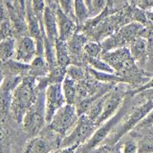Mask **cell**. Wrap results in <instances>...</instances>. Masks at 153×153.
Here are the masks:
<instances>
[{
    "label": "cell",
    "instance_id": "35",
    "mask_svg": "<svg viewBox=\"0 0 153 153\" xmlns=\"http://www.w3.org/2000/svg\"><path fill=\"white\" fill-rule=\"evenodd\" d=\"M7 134L5 132V129L3 128L1 123H0V151H2L7 143Z\"/></svg>",
    "mask_w": 153,
    "mask_h": 153
},
{
    "label": "cell",
    "instance_id": "40",
    "mask_svg": "<svg viewBox=\"0 0 153 153\" xmlns=\"http://www.w3.org/2000/svg\"><path fill=\"white\" fill-rule=\"evenodd\" d=\"M46 3V6L48 7H56L57 6V2L56 0H44Z\"/></svg>",
    "mask_w": 153,
    "mask_h": 153
},
{
    "label": "cell",
    "instance_id": "13",
    "mask_svg": "<svg viewBox=\"0 0 153 153\" xmlns=\"http://www.w3.org/2000/svg\"><path fill=\"white\" fill-rule=\"evenodd\" d=\"M130 54L133 59L143 63L147 59V39L143 36H139L135 38L130 43Z\"/></svg>",
    "mask_w": 153,
    "mask_h": 153
},
{
    "label": "cell",
    "instance_id": "42",
    "mask_svg": "<svg viewBox=\"0 0 153 153\" xmlns=\"http://www.w3.org/2000/svg\"><path fill=\"white\" fill-rule=\"evenodd\" d=\"M4 1L7 4V6L9 5L10 7H13L14 5H16V0H4Z\"/></svg>",
    "mask_w": 153,
    "mask_h": 153
},
{
    "label": "cell",
    "instance_id": "8",
    "mask_svg": "<svg viewBox=\"0 0 153 153\" xmlns=\"http://www.w3.org/2000/svg\"><path fill=\"white\" fill-rule=\"evenodd\" d=\"M66 103L61 83L50 84L44 91V106H45V119L49 123L56 112Z\"/></svg>",
    "mask_w": 153,
    "mask_h": 153
},
{
    "label": "cell",
    "instance_id": "37",
    "mask_svg": "<svg viewBox=\"0 0 153 153\" xmlns=\"http://www.w3.org/2000/svg\"><path fill=\"white\" fill-rule=\"evenodd\" d=\"M147 56L153 57V37L149 36L147 39Z\"/></svg>",
    "mask_w": 153,
    "mask_h": 153
},
{
    "label": "cell",
    "instance_id": "26",
    "mask_svg": "<svg viewBox=\"0 0 153 153\" xmlns=\"http://www.w3.org/2000/svg\"><path fill=\"white\" fill-rule=\"evenodd\" d=\"M89 153H122V146H120L118 143L115 145L107 143V145L98 146Z\"/></svg>",
    "mask_w": 153,
    "mask_h": 153
},
{
    "label": "cell",
    "instance_id": "45",
    "mask_svg": "<svg viewBox=\"0 0 153 153\" xmlns=\"http://www.w3.org/2000/svg\"><path fill=\"white\" fill-rule=\"evenodd\" d=\"M31 1V0H27V3H29V2H30Z\"/></svg>",
    "mask_w": 153,
    "mask_h": 153
},
{
    "label": "cell",
    "instance_id": "5",
    "mask_svg": "<svg viewBox=\"0 0 153 153\" xmlns=\"http://www.w3.org/2000/svg\"><path fill=\"white\" fill-rule=\"evenodd\" d=\"M42 92L38 93V97L35 104L28 110L24 115L22 124L25 130L30 136H36L41 131L46 123L45 119V106H44V95Z\"/></svg>",
    "mask_w": 153,
    "mask_h": 153
},
{
    "label": "cell",
    "instance_id": "20",
    "mask_svg": "<svg viewBox=\"0 0 153 153\" xmlns=\"http://www.w3.org/2000/svg\"><path fill=\"white\" fill-rule=\"evenodd\" d=\"M50 151V146L44 139L33 137L26 145L23 153H49Z\"/></svg>",
    "mask_w": 153,
    "mask_h": 153
},
{
    "label": "cell",
    "instance_id": "6",
    "mask_svg": "<svg viewBox=\"0 0 153 153\" xmlns=\"http://www.w3.org/2000/svg\"><path fill=\"white\" fill-rule=\"evenodd\" d=\"M153 109V100H146V102H143L142 105L138 106L136 109L133 110V112L129 115L128 118L123 123V124L120 126L117 131L115 132L111 139H110V143L111 145H115L121 139L128 133L130 130L136 127L137 124L140 123L142 120L145 118L146 115Z\"/></svg>",
    "mask_w": 153,
    "mask_h": 153
},
{
    "label": "cell",
    "instance_id": "41",
    "mask_svg": "<svg viewBox=\"0 0 153 153\" xmlns=\"http://www.w3.org/2000/svg\"><path fill=\"white\" fill-rule=\"evenodd\" d=\"M4 81H5V72L2 68H0V88L2 87Z\"/></svg>",
    "mask_w": 153,
    "mask_h": 153
},
{
    "label": "cell",
    "instance_id": "24",
    "mask_svg": "<svg viewBox=\"0 0 153 153\" xmlns=\"http://www.w3.org/2000/svg\"><path fill=\"white\" fill-rule=\"evenodd\" d=\"M66 75L76 81H80L85 78V71L79 65L70 64L66 67Z\"/></svg>",
    "mask_w": 153,
    "mask_h": 153
},
{
    "label": "cell",
    "instance_id": "19",
    "mask_svg": "<svg viewBox=\"0 0 153 153\" xmlns=\"http://www.w3.org/2000/svg\"><path fill=\"white\" fill-rule=\"evenodd\" d=\"M50 71L47 61L45 60L44 56H36L33 60L30 63V69H29V75L35 78L38 76H46Z\"/></svg>",
    "mask_w": 153,
    "mask_h": 153
},
{
    "label": "cell",
    "instance_id": "38",
    "mask_svg": "<svg viewBox=\"0 0 153 153\" xmlns=\"http://www.w3.org/2000/svg\"><path fill=\"white\" fill-rule=\"evenodd\" d=\"M79 146H66L62 147V149L59 151V153H75V151L78 149Z\"/></svg>",
    "mask_w": 153,
    "mask_h": 153
},
{
    "label": "cell",
    "instance_id": "4",
    "mask_svg": "<svg viewBox=\"0 0 153 153\" xmlns=\"http://www.w3.org/2000/svg\"><path fill=\"white\" fill-rule=\"evenodd\" d=\"M126 110H127V103H126V100H124L123 105L118 110V112L110 119H108L107 121H105L103 123L99 126L97 130L92 135V137L82 146V148H81L82 153H89L95 147L100 146V143H102L109 136V134L112 132L115 126L122 121L123 117L126 113Z\"/></svg>",
    "mask_w": 153,
    "mask_h": 153
},
{
    "label": "cell",
    "instance_id": "23",
    "mask_svg": "<svg viewBox=\"0 0 153 153\" xmlns=\"http://www.w3.org/2000/svg\"><path fill=\"white\" fill-rule=\"evenodd\" d=\"M104 97H105V94L102 95L100 98H98L92 103V105H91V106L87 109V111L84 113L86 116H87L89 119L92 120V121H94L95 123H97L98 119L100 118V114H102Z\"/></svg>",
    "mask_w": 153,
    "mask_h": 153
},
{
    "label": "cell",
    "instance_id": "46",
    "mask_svg": "<svg viewBox=\"0 0 153 153\" xmlns=\"http://www.w3.org/2000/svg\"><path fill=\"white\" fill-rule=\"evenodd\" d=\"M151 36H152V37H153V33H152V35H151Z\"/></svg>",
    "mask_w": 153,
    "mask_h": 153
},
{
    "label": "cell",
    "instance_id": "3",
    "mask_svg": "<svg viewBox=\"0 0 153 153\" xmlns=\"http://www.w3.org/2000/svg\"><path fill=\"white\" fill-rule=\"evenodd\" d=\"M98 126L94 121L89 119L85 114L79 117L74 128L69 134L62 139L61 146H80L85 143L97 130Z\"/></svg>",
    "mask_w": 153,
    "mask_h": 153
},
{
    "label": "cell",
    "instance_id": "44",
    "mask_svg": "<svg viewBox=\"0 0 153 153\" xmlns=\"http://www.w3.org/2000/svg\"><path fill=\"white\" fill-rule=\"evenodd\" d=\"M1 27H2V22H0V29H1Z\"/></svg>",
    "mask_w": 153,
    "mask_h": 153
},
{
    "label": "cell",
    "instance_id": "2",
    "mask_svg": "<svg viewBox=\"0 0 153 153\" xmlns=\"http://www.w3.org/2000/svg\"><path fill=\"white\" fill-rule=\"evenodd\" d=\"M79 117V115L76 105L65 103L57 110L50 123H48L49 128L59 136L65 137L74 128Z\"/></svg>",
    "mask_w": 153,
    "mask_h": 153
},
{
    "label": "cell",
    "instance_id": "39",
    "mask_svg": "<svg viewBox=\"0 0 153 153\" xmlns=\"http://www.w3.org/2000/svg\"><path fill=\"white\" fill-rule=\"evenodd\" d=\"M139 94L142 95L143 97L146 98V100H153V89H148V90H146V91H143V92H141Z\"/></svg>",
    "mask_w": 153,
    "mask_h": 153
},
{
    "label": "cell",
    "instance_id": "1",
    "mask_svg": "<svg viewBox=\"0 0 153 153\" xmlns=\"http://www.w3.org/2000/svg\"><path fill=\"white\" fill-rule=\"evenodd\" d=\"M38 93L39 92L36 86V78L30 75L22 78L14 87L12 93L10 109L13 119L17 123H22L24 115L36 102Z\"/></svg>",
    "mask_w": 153,
    "mask_h": 153
},
{
    "label": "cell",
    "instance_id": "21",
    "mask_svg": "<svg viewBox=\"0 0 153 153\" xmlns=\"http://www.w3.org/2000/svg\"><path fill=\"white\" fill-rule=\"evenodd\" d=\"M90 75L93 76V78L100 81V82H123L124 81V79L122 78V76H117L115 73H106V72H100L98 70H95L93 68H89L88 69Z\"/></svg>",
    "mask_w": 153,
    "mask_h": 153
},
{
    "label": "cell",
    "instance_id": "17",
    "mask_svg": "<svg viewBox=\"0 0 153 153\" xmlns=\"http://www.w3.org/2000/svg\"><path fill=\"white\" fill-rule=\"evenodd\" d=\"M56 64L61 67H67L72 63L67 41L57 38L55 42Z\"/></svg>",
    "mask_w": 153,
    "mask_h": 153
},
{
    "label": "cell",
    "instance_id": "34",
    "mask_svg": "<svg viewBox=\"0 0 153 153\" xmlns=\"http://www.w3.org/2000/svg\"><path fill=\"white\" fill-rule=\"evenodd\" d=\"M148 89H153V76L152 78L146 81V82L145 84H143L142 86H140L138 89H136L135 91L133 92V95H136V94H139V93H141V92H143V91H146V90H148Z\"/></svg>",
    "mask_w": 153,
    "mask_h": 153
},
{
    "label": "cell",
    "instance_id": "36",
    "mask_svg": "<svg viewBox=\"0 0 153 153\" xmlns=\"http://www.w3.org/2000/svg\"><path fill=\"white\" fill-rule=\"evenodd\" d=\"M140 8L143 10H148L153 8V0H141L140 1Z\"/></svg>",
    "mask_w": 153,
    "mask_h": 153
},
{
    "label": "cell",
    "instance_id": "27",
    "mask_svg": "<svg viewBox=\"0 0 153 153\" xmlns=\"http://www.w3.org/2000/svg\"><path fill=\"white\" fill-rule=\"evenodd\" d=\"M57 5L66 14L76 20L75 16V0H56Z\"/></svg>",
    "mask_w": 153,
    "mask_h": 153
},
{
    "label": "cell",
    "instance_id": "12",
    "mask_svg": "<svg viewBox=\"0 0 153 153\" xmlns=\"http://www.w3.org/2000/svg\"><path fill=\"white\" fill-rule=\"evenodd\" d=\"M56 7L47 6L42 16V27L45 36L53 42L59 38V26H57Z\"/></svg>",
    "mask_w": 153,
    "mask_h": 153
},
{
    "label": "cell",
    "instance_id": "30",
    "mask_svg": "<svg viewBox=\"0 0 153 153\" xmlns=\"http://www.w3.org/2000/svg\"><path fill=\"white\" fill-rule=\"evenodd\" d=\"M153 126V109L150 110L148 112L145 118H143L142 121L139 123L136 127L134 129H137V130H142V129H146V128H149Z\"/></svg>",
    "mask_w": 153,
    "mask_h": 153
},
{
    "label": "cell",
    "instance_id": "43",
    "mask_svg": "<svg viewBox=\"0 0 153 153\" xmlns=\"http://www.w3.org/2000/svg\"><path fill=\"white\" fill-rule=\"evenodd\" d=\"M83 2L85 3V5H86V7L88 8V10L90 9V7H91V3H92V0H83Z\"/></svg>",
    "mask_w": 153,
    "mask_h": 153
},
{
    "label": "cell",
    "instance_id": "32",
    "mask_svg": "<svg viewBox=\"0 0 153 153\" xmlns=\"http://www.w3.org/2000/svg\"><path fill=\"white\" fill-rule=\"evenodd\" d=\"M122 153H138V143L134 141H126L122 146Z\"/></svg>",
    "mask_w": 153,
    "mask_h": 153
},
{
    "label": "cell",
    "instance_id": "33",
    "mask_svg": "<svg viewBox=\"0 0 153 153\" xmlns=\"http://www.w3.org/2000/svg\"><path fill=\"white\" fill-rule=\"evenodd\" d=\"M8 17V8L7 4L4 0H0V22H4L7 20Z\"/></svg>",
    "mask_w": 153,
    "mask_h": 153
},
{
    "label": "cell",
    "instance_id": "7",
    "mask_svg": "<svg viewBox=\"0 0 153 153\" xmlns=\"http://www.w3.org/2000/svg\"><path fill=\"white\" fill-rule=\"evenodd\" d=\"M124 100H126V91L121 86H117L110 92L105 94L104 102L102 105V111L100 118L97 121V126H100L105 121H107L112 116L118 112V110L121 108Z\"/></svg>",
    "mask_w": 153,
    "mask_h": 153
},
{
    "label": "cell",
    "instance_id": "11",
    "mask_svg": "<svg viewBox=\"0 0 153 153\" xmlns=\"http://www.w3.org/2000/svg\"><path fill=\"white\" fill-rule=\"evenodd\" d=\"M56 13L59 26V38L67 41L76 33V21L66 14L59 5L56 7Z\"/></svg>",
    "mask_w": 153,
    "mask_h": 153
},
{
    "label": "cell",
    "instance_id": "9",
    "mask_svg": "<svg viewBox=\"0 0 153 153\" xmlns=\"http://www.w3.org/2000/svg\"><path fill=\"white\" fill-rule=\"evenodd\" d=\"M102 59L111 65L115 72L132 69L134 61H135L130 54V50L126 47H120L107 52H103Z\"/></svg>",
    "mask_w": 153,
    "mask_h": 153
},
{
    "label": "cell",
    "instance_id": "18",
    "mask_svg": "<svg viewBox=\"0 0 153 153\" xmlns=\"http://www.w3.org/2000/svg\"><path fill=\"white\" fill-rule=\"evenodd\" d=\"M16 39L13 36H7L0 41V61L4 63L13 59L16 50Z\"/></svg>",
    "mask_w": 153,
    "mask_h": 153
},
{
    "label": "cell",
    "instance_id": "31",
    "mask_svg": "<svg viewBox=\"0 0 153 153\" xmlns=\"http://www.w3.org/2000/svg\"><path fill=\"white\" fill-rule=\"evenodd\" d=\"M138 153H153V140H143L138 145Z\"/></svg>",
    "mask_w": 153,
    "mask_h": 153
},
{
    "label": "cell",
    "instance_id": "15",
    "mask_svg": "<svg viewBox=\"0 0 153 153\" xmlns=\"http://www.w3.org/2000/svg\"><path fill=\"white\" fill-rule=\"evenodd\" d=\"M87 43V39L83 35L80 33H75L70 39L67 40L69 53L71 56V60L75 57H81V54L84 52V46ZM72 64V63H71Z\"/></svg>",
    "mask_w": 153,
    "mask_h": 153
},
{
    "label": "cell",
    "instance_id": "25",
    "mask_svg": "<svg viewBox=\"0 0 153 153\" xmlns=\"http://www.w3.org/2000/svg\"><path fill=\"white\" fill-rule=\"evenodd\" d=\"M102 46L97 42H87L84 46V53L85 56L99 57L100 55H102Z\"/></svg>",
    "mask_w": 153,
    "mask_h": 153
},
{
    "label": "cell",
    "instance_id": "16",
    "mask_svg": "<svg viewBox=\"0 0 153 153\" xmlns=\"http://www.w3.org/2000/svg\"><path fill=\"white\" fill-rule=\"evenodd\" d=\"M143 30H145V28L143 27L141 23H130L121 28L118 35L123 42L131 43L135 38L142 36Z\"/></svg>",
    "mask_w": 153,
    "mask_h": 153
},
{
    "label": "cell",
    "instance_id": "29",
    "mask_svg": "<svg viewBox=\"0 0 153 153\" xmlns=\"http://www.w3.org/2000/svg\"><path fill=\"white\" fill-rule=\"evenodd\" d=\"M28 4L31 5V7L33 9V13H35L37 17L40 19V21L42 22V16L43 13H44L46 9V3L44 0H31Z\"/></svg>",
    "mask_w": 153,
    "mask_h": 153
},
{
    "label": "cell",
    "instance_id": "10",
    "mask_svg": "<svg viewBox=\"0 0 153 153\" xmlns=\"http://www.w3.org/2000/svg\"><path fill=\"white\" fill-rule=\"evenodd\" d=\"M37 56L36 41L31 36H22L16 39L13 59L24 64H30Z\"/></svg>",
    "mask_w": 153,
    "mask_h": 153
},
{
    "label": "cell",
    "instance_id": "22",
    "mask_svg": "<svg viewBox=\"0 0 153 153\" xmlns=\"http://www.w3.org/2000/svg\"><path fill=\"white\" fill-rule=\"evenodd\" d=\"M85 57H86V62L90 66V68H93L100 72H106V73H115L113 67L109 63H107L103 59L88 56H85Z\"/></svg>",
    "mask_w": 153,
    "mask_h": 153
},
{
    "label": "cell",
    "instance_id": "14",
    "mask_svg": "<svg viewBox=\"0 0 153 153\" xmlns=\"http://www.w3.org/2000/svg\"><path fill=\"white\" fill-rule=\"evenodd\" d=\"M61 88L66 103L76 104L78 102V81L66 75L63 81L61 82Z\"/></svg>",
    "mask_w": 153,
    "mask_h": 153
},
{
    "label": "cell",
    "instance_id": "28",
    "mask_svg": "<svg viewBox=\"0 0 153 153\" xmlns=\"http://www.w3.org/2000/svg\"><path fill=\"white\" fill-rule=\"evenodd\" d=\"M107 4V0H92L89 9V17L97 16L102 13Z\"/></svg>",
    "mask_w": 153,
    "mask_h": 153
}]
</instances>
